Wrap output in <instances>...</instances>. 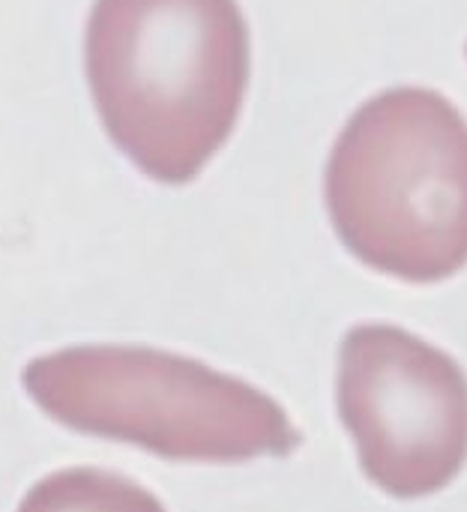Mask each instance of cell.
Returning a JSON list of instances; mask_svg holds the SVG:
<instances>
[{"label":"cell","mask_w":467,"mask_h":512,"mask_svg":"<svg viewBox=\"0 0 467 512\" xmlns=\"http://www.w3.org/2000/svg\"><path fill=\"white\" fill-rule=\"evenodd\" d=\"M84 72L114 147L150 180L183 186L240 120L249 24L237 0H93Z\"/></svg>","instance_id":"1"},{"label":"cell","mask_w":467,"mask_h":512,"mask_svg":"<svg viewBox=\"0 0 467 512\" xmlns=\"http://www.w3.org/2000/svg\"><path fill=\"white\" fill-rule=\"evenodd\" d=\"M333 231L366 267L435 285L467 267V120L438 90L393 87L339 132L324 174Z\"/></svg>","instance_id":"2"},{"label":"cell","mask_w":467,"mask_h":512,"mask_svg":"<svg viewBox=\"0 0 467 512\" xmlns=\"http://www.w3.org/2000/svg\"><path fill=\"white\" fill-rule=\"evenodd\" d=\"M27 396L81 435L135 444L171 462L234 465L291 456L303 435L258 387L192 357L144 345H78L24 366Z\"/></svg>","instance_id":"3"},{"label":"cell","mask_w":467,"mask_h":512,"mask_svg":"<svg viewBox=\"0 0 467 512\" xmlns=\"http://www.w3.org/2000/svg\"><path fill=\"white\" fill-rule=\"evenodd\" d=\"M339 417L369 483L399 501L447 489L467 465V375L396 324H360L339 351Z\"/></svg>","instance_id":"4"},{"label":"cell","mask_w":467,"mask_h":512,"mask_svg":"<svg viewBox=\"0 0 467 512\" xmlns=\"http://www.w3.org/2000/svg\"><path fill=\"white\" fill-rule=\"evenodd\" d=\"M15 512H165V507L114 471L66 468L42 477Z\"/></svg>","instance_id":"5"},{"label":"cell","mask_w":467,"mask_h":512,"mask_svg":"<svg viewBox=\"0 0 467 512\" xmlns=\"http://www.w3.org/2000/svg\"><path fill=\"white\" fill-rule=\"evenodd\" d=\"M465 54H467V45H465Z\"/></svg>","instance_id":"6"}]
</instances>
